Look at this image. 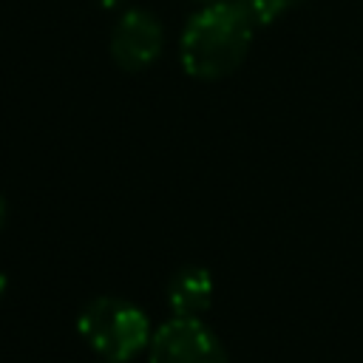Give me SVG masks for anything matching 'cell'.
I'll list each match as a JSON object with an SVG mask.
<instances>
[{"label":"cell","mask_w":363,"mask_h":363,"mask_svg":"<svg viewBox=\"0 0 363 363\" xmlns=\"http://www.w3.org/2000/svg\"><path fill=\"white\" fill-rule=\"evenodd\" d=\"M94 3H96L99 9H105V11H111V9H119L125 0H94Z\"/></svg>","instance_id":"52a82bcc"},{"label":"cell","mask_w":363,"mask_h":363,"mask_svg":"<svg viewBox=\"0 0 363 363\" xmlns=\"http://www.w3.org/2000/svg\"><path fill=\"white\" fill-rule=\"evenodd\" d=\"M252 20L238 3L201 6L179 37V62L187 77L213 82L241 68L252 45Z\"/></svg>","instance_id":"6da1fadb"},{"label":"cell","mask_w":363,"mask_h":363,"mask_svg":"<svg viewBox=\"0 0 363 363\" xmlns=\"http://www.w3.org/2000/svg\"><path fill=\"white\" fill-rule=\"evenodd\" d=\"M79 337L105 360V363H128L150 343V320L147 315L116 295H99L88 301L77 318Z\"/></svg>","instance_id":"7a4b0ae2"},{"label":"cell","mask_w":363,"mask_h":363,"mask_svg":"<svg viewBox=\"0 0 363 363\" xmlns=\"http://www.w3.org/2000/svg\"><path fill=\"white\" fill-rule=\"evenodd\" d=\"M150 363H230L224 343L201 318L173 315L153 329L147 343Z\"/></svg>","instance_id":"3957f363"},{"label":"cell","mask_w":363,"mask_h":363,"mask_svg":"<svg viewBox=\"0 0 363 363\" xmlns=\"http://www.w3.org/2000/svg\"><path fill=\"white\" fill-rule=\"evenodd\" d=\"M162 48H164V28L153 11L136 6V9H125L116 17L111 28L108 51L122 71L136 74L150 68L159 60Z\"/></svg>","instance_id":"277c9868"},{"label":"cell","mask_w":363,"mask_h":363,"mask_svg":"<svg viewBox=\"0 0 363 363\" xmlns=\"http://www.w3.org/2000/svg\"><path fill=\"white\" fill-rule=\"evenodd\" d=\"M6 216H9V204H6V196L0 193V230H3V224H6Z\"/></svg>","instance_id":"ba28073f"},{"label":"cell","mask_w":363,"mask_h":363,"mask_svg":"<svg viewBox=\"0 0 363 363\" xmlns=\"http://www.w3.org/2000/svg\"><path fill=\"white\" fill-rule=\"evenodd\" d=\"M6 286H9V281H6V275L0 272V301H3V295H6Z\"/></svg>","instance_id":"30bf717a"},{"label":"cell","mask_w":363,"mask_h":363,"mask_svg":"<svg viewBox=\"0 0 363 363\" xmlns=\"http://www.w3.org/2000/svg\"><path fill=\"white\" fill-rule=\"evenodd\" d=\"M213 275L199 264L179 267L167 281V303L179 318H201L213 303Z\"/></svg>","instance_id":"5b68a950"},{"label":"cell","mask_w":363,"mask_h":363,"mask_svg":"<svg viewBox=\"0 0 363 363\" xmlns=\"http://www.w3.org/2000/svg\"><path fill=\"white\" fill-rule=\"evenodd\" d=\"M233 3H238V9L252 20V26L258 28V26H269V23H275L284 11H289L295 3H301V0H233Z\"/></svg>","instance_id":"8992f818"},{"label":"cell","mask_w":363,"mask_h":363,"mask_svg":"<svg viewBox=\"0 0 363 363\" xmlns=\"http://www.w3.org/2000/svg\"><path fill=\"white\" fill-rule=\"evenodd\" d=\"M199 6H216V3H233V0H193Z\"/></svg>","instance_id":"9c48e42d"}]
</instances>
